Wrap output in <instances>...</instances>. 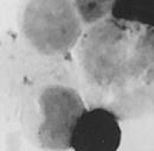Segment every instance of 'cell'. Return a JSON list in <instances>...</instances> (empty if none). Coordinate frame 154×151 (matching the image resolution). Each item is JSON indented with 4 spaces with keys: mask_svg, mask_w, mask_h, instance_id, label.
I'll list each match as a JSON object with an SVG mask.
<instances>
[{
    "mask_svg": "<svg viewBox=\"0 0 154 151\" xmlns=\"http://www.w3.org/2000/svg\"><path fill=\"white\" fill-rule=\"evenodd\" d=\"M121 138L120 119L112 111L88 108L77 121L70 145L74 151H117Z\"/></svg>",
    "mask_w": 154,
    "mask_h": 151,
    "instance_id": "obj_4",
    "label": "cell"
},
{
    "mask_svg": "<svg viewBox=\"0 0 154 151\" xmlns=\"http://www.w3.org/2000/svg\"><path fill=\"white\" fill-rule=\"evenodd\" d=\"M88 108L120 121L154 114V29L108 18L84 30L74 50Z\"/></svg>",
    "mask_w": 154,
    "mask_h": 151,
    "instance_id": "obj_1",
    "label": "cell"
},
{
    "mask_svg": "<svg viewBox=\"0 0 154 151\" xmlns=\"http://www.w3.org/2000/svg\"><path fill=\"white\" fill-rule=\"evenodd\" d=\"M84 30L72 0H18L16 49L23 59L70 56Z\"/></svg>",
    "mask_w": 154,
    "mask_h": 151,
    "instance_id": "obj_3",
    "label": "cell"
},
{
    "mask_svg": "<svg viewBox=\"0 0 154 151\" xmlns=\"http://www.w3.org/2000/svg\"><path fill=\"white\" fill-rule=\"evenodd\" d=\"M112 18L154 29V0H115Z\"/></svg>",
    "mask_w": 154,
    "mask_h": 151,
    "instance_id": "obj_5",
    "label": "cell"
},
{
    "mask_svg": "<svg viewBox=\"0 0 154 151\" xmlns=\"http://www.w3.org/2000/svg\"><path fill=\"white\" fill-rule=\"evenodd\" d=\"M115 0H72L84 29L112 17Z\"/></svg>",
    "mask_w": 154,
    "mask_h": 151,
    "instance_id": "obj_6",
    "label": "cell"
},
{
    "mask_svg": "<svg viewBox=\"0 0 154 151\" xmlns=\"http://www.w3.org/2000/svg\"><path fill=\"white\" fill-rule=\"evenodd\" d=\"M18 118L25 138L45 151H68L74 129L88 111L74 55L57 61L23 59Z\"/></svg>",
    "mask_w": 154,
    "mask_h": 151,
    "instance_id": "obj_2",
    "label": "cell"
}]
</instances>
